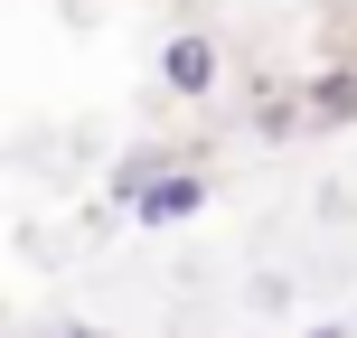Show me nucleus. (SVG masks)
Returning <instances> with one entry per match:
<instances>
[{
  "label": "nucleus",
  "instance_id": "obj_4",
  "mask_svg": "<svg viewBox=\"0 0 357 338\" xmlns=\"http://www.w3.org/2000/svg\"><path fill=\"white\" fill-rule=\"evenodd\" d=\"M160 160H178V151H169V141H142V151H123V160H113V207H123V197H132V188H142V178H151V169H160Z\"/></svg>",
  "mask_w": 357,
  "mask_h": 338
},
{
  "label": "nucleus",
  "instance_id": "obj_3",
  "mask_svg": "<svg viewBox=\"0 0 357 338\" xmlns=\"http://www.w3.org/2000/svg\"><path fill=\"white\" fill-rule=\"evenodd\" d=\"M301 113H310V123H348V113H357V75H348V66H329L320 85L301 94Z\"/></svg>",
  "mask_w": 357,
  "mask_h": 338
},
{
  "label": "nucleus",
  "instance_id": "obj_2",
  "mask_svg": "<svg viewBox=\"0 0 357 338\" xmlns=\"http://www.w3.org/2000/svg\"><path fill=\"white\" fill-rule=\"evenodd\" d=\"M216 75H226V47H216L207 29H178V38H160V94H216Z\"/></svg>",
  "mask_w": 357,
  "mask_h": 338
},
{
  "label": "nucleus",
  "instance_id": "obj_1",
  "mask_svg": "<svg viewBox=\"0 0 357 338\" xmlns=\"http://www.w3.org/2000/svg\"><path fill=\"white\" fill-rule=\"evenodd\" d=\"M207 197H216V178L197 160H160L142 188L123 197V216H132V226H188V216H207Z\"/></svg>",
  "mask_w": 357,
  "mask_h": 338
}]
</instances>
